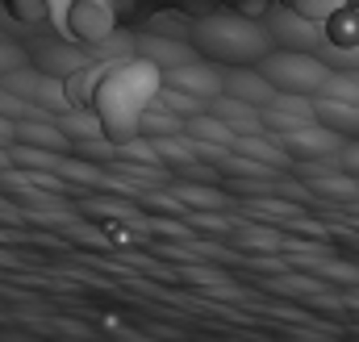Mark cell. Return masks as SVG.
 Wrapping results in <instances>:
<instances>
[{
	"label": "cell",
	"mask_w": 359,
	"mask_h": 342,
	"mask_svg": "<svg viewBox=\"0 0 359 342\" xmlns=\"http://www.w3.org/2000/svg\"><path fill=\"white\" fill-rule=\"evenodd\" d=\"M13 8H17V17H25V21H38V17L46 13V0H13Z\"/></svg>",
	"instance_id": "cell-20"
},
{
	"label": "cell",
	"mask_w": 359,
	"mask_h": 342,
	"mask_svg": "<svg viewBox=\"0 0 359 342\" xmlns=\"http://www.w3.org/2000/svg\"><path fill=\"white\" fill-rule=\"evenodd\" d=\"M355 179H359V175H355Z\"/></svg>",
	"instance_id": "cell-23"
},
{
	"label": "cell",
	"mask_w": 359,
	"mask_h": 342,
	"mask_svg": "<svg viewBox=\"0 0 359 342\" xmlns=\"http://www.w3.org/2000/svg\"><path fill=\"white\" fill-rule=\"evenodd\" d=\"M138 130H142L147 138H168V134H184V117L168 113V109H151V104H147V113L138 117Z\"/></svg>",
	"instance_id": "cell-14"
},
{
	"label": "cell",
	"mask_w": 359,
	"mask_h": 342,
	"mask_svg": "<svg viewBox=\"0 0 359 342\" xmlns=\"http://www.w3.org/2000/svg\"><path fill=\"white\" fill-rule=\"evenodd\" d=\"M184 134L188 138H196V142H213V146H230L234 142V130H230V121H222L217 113H196V117H188L184 121Z\"/></svg>",
	"instance_id": "cell-10"
},
{
	"label": "cell",
	"mask_w": 359,
	"mask_h": 342,
	"mask_svg": "<svg viewBox=\"0 0 359 342\" xmlns=\"http://www.w3.org/2000/svg\"><path fill=\"white\" fill-rule=\"evenodd\" d=\"M268 29H271V42L284 46V50H309V55H322V59H326V50H330L326 25H322V21H309V17H301V13H292V8H276L271 21H268Z\"/></svg>",
	"instance_id": "cell-4"
},
{
	"label": "cell",
	"mask_w": 359,
	"mask_h": 342,
	"mask_svg": "<svg viewBox=\"0 0 359 342\" xmlns=\"http://www.w3.org/2000/svg\"><path fill=\"white\" fill-rule=\"evenodd\" d=\"M268 138L288 155V163L297 167V163H318V159H330V155H339L343 151V134H334V130H326L322 121H297V125H288V130H268Z\"/></svg>",
	"instance_id": "cell-3"
},
{
	"label": "cell",
	"mask_w": 359,
	"mask_h": 342,
	"mask_svg": "<svg viewBox=\"0 0 359 342\" xmlns=\"http://www.w3.org/2000/svg\"><path fill=\"white\" fill-rule=\"evenodd\" d=\"M226 96H234V100H243V104L264 109V104L276 100V88L264 80V71H259V67H230V71H226Z\"/></svg>",
	"instance_id": "cell-6"
},
{
	"label": "cell",
	"mask_w": 359,
	"mask_h": 342,
	"mask_svg": "<svg viewBox=\"0 0 359 342\" xmlns=\"http://www.w3.org/2000/svg\"><path fill=\"white\" fill-rule=\"evenodd\" d=\"M297 267H309L313 275H326V280H339V284H359V267H347V263H330V259H297Z\"/></svg>",
	"instance_id": "cell-15"
},
{
	"label": "cell",
	"mask_w": 359,
	"mask_h": 342,
	"mask_svg": "<svg viewBox=\"0 0 359 342\" xmlns=\"http://www.w3.org/2000/svg\"><path fill=\"white\" fill-rule=\"evenodd\" d=\"M163 84L176 88V92H188V96H196V100H213V96H222L226 92V71L217 67V63H201V59H192V63H184V67H172V71H163Z\"/></svg>",
	"instance_id": "cell-5"
},
{
	"label": "cell",
	"mask_w": 359,
	"mask_h": 342,
	"mask_svg": "<svg viewBox=\"0 0 359 342\" xmlns=\"http://www.w3.org/2000/svg\"><path fill=\"white\" fill-rule=\"evenodd\" d=\"M347 4H351V0H288V8L301 13V17H309V21H326V17L343 13Z\"/></svg>",
	"instance_id": "cell-16"
},
{
	"label": "cell",
	"mask_w": 359,
	"mask_h": 342,
	"mask_svg": "<svg viewBox=\"0 0 359 342\" xmlns=\"http://www.w3.org/2000/svg\"><path fill=\"white\" fill-rule=\"evenodd\" d=\"M176 196L188 205V209H196V213H217V209H226L230 205V196L222 192V188H213V184H176Z\"/></svg>",
	"instance_id": "cell-11"
},
{
	"label": "cell",
	"mask_w": 359,
	"mask_h": 342,
	"mask_svg": "<svg viewBox=\"0 0 359 342\" xmlns=\"http://www.w3.org/2000/svg\"><path fill=\"white\" fill-rule=\"evenodd\" d=\"M322 100H343V104H359V67H330L326 84L318 92Z\"/></svg>",
	"instance_id": "cell-12"
},
{
	"label": "cell",
	"mask_w": 359,
	"mask_h": 342,
	"mask_svg": "<svg viewBox=\"0 0 359 342\" xmlns=\"http://www.w3.org/2000/svg\"><path fill=\"white\" fill-rule=\"evenodd\" d=\"M271 288L288 292V296H313V292H322V284L309 280V275H280V280H271Z\"/></svg>",
	"instance_id": "cell-17"
},
{
	"label": "cell",
	"mask_w": 359,
	"mask_h": 342,
	"mask_svg": "<svg viewBox=\"0 0 359 342\" xmlns=\"http://www.w3.org/2000/svg\"><path fill=\"white\" fill-rule=\"evenodd\" d=\"M155 104H159V109H168V113H176V117H184V121L209 109L205 100H196V96H188V92H176V88H168V84H159V92H155Z\"/></svg>",
	"instance_id": "cell-13"
},
{
	"label": "cell",
	"mask_w": 359,
	"mask_h": 342,
	"mask_svg": "<svg viewBox=\"0 0 359 342\" xmlns=\"http://www.w3.org/2000/svg\"><path fill=\"white\" fill-rule=\"evenodd\" d=\"M29 134H34L42 146H63V138H59L55 130H38V125H34V130H25V138H29Z\"/></svg>",
	"instance_id": "cell-21"
},
{
	"label": "cell",
	"mask_w": 359,
	"mask_h": 342,
	"mask_svg": "<svg viewBox=\"0 0 359 342\" xmlns=\"http://www.w3.org/2000/svg\"><path fill=\"white\" fill-rule=\"evenodd\" d=\"M355 4H359V0H355Z\"/></svg>",
	"instance_id": "cell-24"
},
{
	"label": "cell",
	"mask_w": 359,
	"mask_h": 342,
	"mask_svg": "<svg viewBox=\"0 0 359 342\" xmlns=\"http://www.w3.org/2000/svg\"><path fill=\"white\" fill-rule=\"evenodd\" d=\"M313 196H330V200H339V205H351L359 200V179L355 175H347V171H326V175H309V184H305Z\"/></svg>",
	"instance_id": "cell-9"
},
{
	"label": "cell",
	"mask_w": 359,
	"mask_h": 342,
	"mask_svg": "<svg viewBox=\"0 0 359 342\" xmlns=\"http://www.w3.org/2000/svg\"><path fill=\"white\" fill-rule=\"evenodd\" d=\"M334 159H339V167L347 171V175H359V138H347Z\"/></svg>",
	"instance_id": "cell-19"
},
{
	"label": "cell",
	"mask_w": 359,
	"mask_h": 342,
	"mask_svg": "<svg viewBox=\"0 0 359 342\" xmlns=\"http://www.w3.org/2000/svg\"><path fill=\"white\" fill-rule=\"evenodd\" d=\"M142 59L155 63L159 71H172L196 59V46L192 42H172V38H142Z\"/></svg>",
	"instance_id": "cell-7"
},
{
	"label": "cell",
	"mask_w": 359,
	"mask_h": 342,
	"mask_svg": "<svg viewBox=\"0 0 359 342\" xmlns=\"http://www.w3.org/2000/svg\"><path fill=\"white\" fill-rule=\"evenodd\" d=\"M238 4H251V0H238Z\"/></svg>",
	"instance_id": "cell-22"
},
{
	"label": "cell",
	"mask_w": 359,
	"mask_h": 342,
	"mask_svg": "<svg viewBox=\"0 0 359 342\" xmlns=\"http://www.w3.org/2000/svg\"><path fill=\"white\" fill-rule=\"evenodd\" d=\"M313 121H322L326 130L343 134V138H355L359 134V104H343V100H322L313 96Z\"/></svg>",
	"instance_id": "cell-8"
},
{
	"label": "cell",
	"mask_w": 359,
	"mask_h": 342,
	"mask_svg": "<svg viewBox=\"0 0 359 342\" xmlns=\"http://www.w3.org/2000/svg\"><path fill=\"white\" fill-rule=\"evenodd\" d=\"M243 247H268V251H276V247H288L280 234H271V230H247L243 238H238Z\"/></svg>",
	"instance_id": "cell-18"
},
{
	"label": "cell",
	"mask_w": 359,
	"mask_h": 342,
	"mask_svg": "<svg viewBox=\"0 0 359 342\" xmlns=\"http://www.w3.org/2000/svg\"><path fill=\"white\" fill-rule=\"evenodd\" d=\"M192 46L217 67H255L268 50H276L271 29L251 13H213L192 25Z\"/></svg>",
	"instance_id": "cell-1"
},
{
	"label": "cell",
	"mask_w": 359,
	"mask_h": 342,
	"mask_svg": "<svg viewBox=\"0 0 359 342\" xmlns=\"http://www.w3.org/2000/svg\"><path fill=\"white\" fill-rule=\"evenodd\" d=\"M255 67L264 71V80H268L276 92H292V96H318L322 84H326V76H330V63H326L322 55L284 50V46L268 50Z\"/></svg>",
	"instance_id": "cell-2"
}]
</instances>
